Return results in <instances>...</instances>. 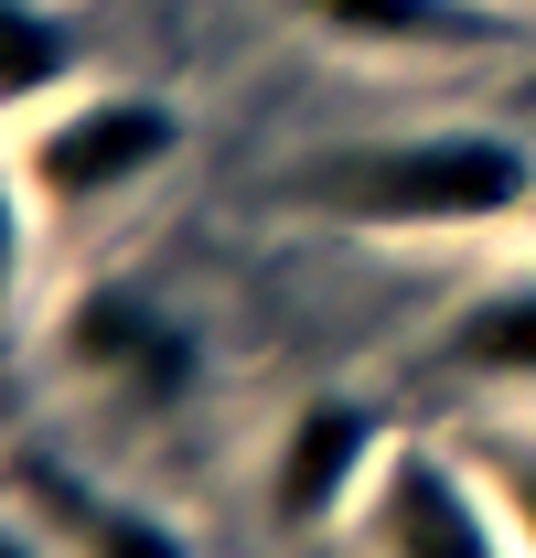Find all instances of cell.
<instances>
[{
	"label": "cell",
	"mask_w": 536,
	"mask_h": 558,
	"mask_svg": "<svg viewBox=\"0 0 536 558\" xmlns=\"http://www.w3.org/2000/svg\"><path fill=\"white\" fill-rule=\"evenodd\" d=\"M183 150V108L161 97H65L54 119H22V194L44 215H97L150 183Z\"/></svg>",
	"instance_id": "2"
},
{
	"label": "cell",
	"mask_w": 536,
	"mask_h": 558,
	"mask_svg": "<svg viewBox=\"0 0 536 558\" xmlns=\"http://www.w3.org/2000/svg\"><path fill=\"white\" fill-rule=\"evenodd\" d=\"M65 75H75V22H54L44 0H11L0 11V86H11V108L33 119Z\"/></svg>",
	"instance_id": "9"
},
{
	"label": "cell",
	"mask_w": 536,
	"mask_h": 558,
	"mask_svg": "<svg viewBox=\"0 0 536 558\" xmlns=\"http://www.w3.org/2000/svg\"><path fill=\"white\" fill-rule=\"evenodd\" d=\"M65 365L130 418H172L194 398V333L139 290H75L65 301Z\"/></svg>",
	"instance_id": "4"
},
{
	"label": "cell",
	"mask_w": 536,
	"mask_h": 558,
	"mask_svg": "<svg viewBox=\"0 0 536 558\" xmlns=\"http://www.w3.org/2000/svg\"><path fill=\"white\" fill-rule=\"evenodd\" d=\"M376 462H387V440H376L365 398H301L279 451H268V526L279 537H322L343 515H365Z\"/></svg>",
	"instance_id": "5"
},
{
	"label": "cell",
	"mask_w": 536,
	"mask_h": 558,
	"mask_svg": "<svg viewBox=\"0 0 536 558\" xmlns=\"http://www.w3.org/2000/svg\"><path fill=\"white\" fill-rule=\"evenodd\" d=\"M365 558H526V548H515L494 484L472 473L462 451L407 440L365 484Z\"/></svg>",
	"instance_id": "3"
},
{
	"label": "cell",
	"mask_w": 536,
	"mask_h": 558,
	"mask_svg": "<svg viewBox=\"0 0 536 558\" xmlns=\"http://www.w3.org/2000/svg\"><path fill=\"white\" fill-rule=\"evenodd\" d=\"M429 365L462 387H536V279H494V290L451 301Z\"/></svg>",
	"instance_id": "8"
},
{
	"label": "cell",
	"mask_w": 536,
	"mask_h": 558,
	"mask_svg": "<svg viewBox=\"0 0 536 558\" xmlns=\"http://www.w3.org/2000/svg\"><path fill=\"white\" fill-rule=\"evenodd\" d=\"M279 194L290 215H322L354 236H483L536 205V161L504 130H398L312 150Z\"/></svg>",
	"instance_id": "1"
},
{
	"label": "cell",
	"mask_w": 536,
	"mask_h": 558,
	"mask_svg": "<svg viewBox=\"0 0 536 558\" xmlns=\"http://www.w3.org/2000/svg\"><path fill=\"white\" fill-rule=\"evenodd\" d=\"M472 473L494 484L504 526H515V548L536 558V429H494V440H472Z\"/></svg>",
	"instance_id": "10"
},
{
	"label": "cell",
	"mask_w": 536,
	"mask_h": 558,
	"mask_svg": "<svg viewBox=\"0 0 536 558\" xmlns=\"http://www.w3.org/2000/svg\"><path fill=\"white\" fill-rule=\"evenodd\" d=\"M279 11L354 44V54H494V44H515L504 0H279Z\"/></svg>",
	"instance_id": "6"
},
{
	"label": "cell",
	"mask_w": 536,
	"mask_h": 558,
	"mask_svg": "<svg viewBox=\"0 0 536 558\" xmlns=\"http://www.w3.org/2000/svg\"><path fill=\"white\" fill-rule=\"evenodd\" d=\"M11 558H44V526H22V537H11ZM54 558H65V548H54Z\"/></svg>",
	"instance_id": "11"
},
{
	"label": "cell",
	"mask_w": 536,
	"mask_h": 558,
	"mask_svg": "<svg viewBox=\"0 0 536 558\" xmlns=\"http://www.w3.org/2000/svg\"><path fill=\"white\" fill-rule=\"evenodd\" d=\"M22 526H44L65 558H194L183 526H161L150 505H108L54 462H22Z\"/></svg>",
	"instance_id": "7"
}]
</instances>
